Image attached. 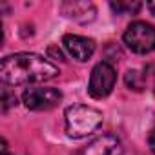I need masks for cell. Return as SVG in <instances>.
Returning a JSON list of instances; mask_svg holds the SVG:
<instances>
[{"label": "cell", "mask_w": 155, "mask_h": 155, "mask_svg": "<svg viewBox=\"0 0 155 155\" xmlns=\"http://www.w3.org/2000/svg\"><path fill=\"white\" fill-rule=\"evenodd\" d=\"M58 68L37 53L8 55L0 64V77L8 86H20L29 82H44L55 79Z\"/></svg>", "instance_id": "6da1fadb"}, {"label": "cell", "mask_w": 155, "mask_h": 155, "mask_svg": "<svg viewBox=\"0 0 155 155\" xmlns=\"http://www.w3.org/2000/svg\"><path fill=\"white\" fill-rule=\"evenodd\" d=\"M66 120V133L71 139H84L97 131L102 124V113L97 108L84 106V104H75L66 108L64 113Z\"/></svg>", "instance_id": "7a4b0ae2"}, {"label": "cell", "mask_w": 155, "mask_h": 155, "mask_svg": "<svg viewBox=\"0 0 155 155\" xmlns=\"http://www.w3.org/2000/svg\"><path fill=\"white\" fill-rule=\"evenodd\" d=\"M124 44L139 55L151 53L155 49V28L148 22H131L124 33Z\"/></svg>", "instance_id": "3957f363"}, {"label": "cell", "mask_w": 155, "mask_h": 155, "mask_svg": "<svg viewBox=\"0 0 155 155\" xmlns=\"http://www.w3.org/2000/svg\"><path fill=\"white\" fill-rule=\"evenodd\" d=\"M117 82V73L115 68L110 62H99L90 75V84H88V91L93 99H104L108 97Z\"/></svg>", "instance_id": "277c9868"}, {"label": "cell", "mask_w": 155, "mask_h": 155, "mask_svg": "<svg viewBox=\"0 0 155 155\" xmlns=\"http://www.w3.org/2000/svg\"><path fill=\"white\" fill-rule=\"evenodd\" d=\"M62 101V93L57 88H28L22 93V102L28 110L46 111L55 108Z\"/></svg>", "instance_id": "5b68a950"}, {"label": "cell", "mask_w": 155, "mask_h": 155, "mask_svg": "<svg viewBox=\"0 0 155 155\" xmlns=\"http://www.w3.org/2000/svg\"><path fill=\"white\" fill-rule=\"evenodd\" d=\"M62 44L66 48V51L77 58L79 62H86L91 58V55L95 53V40L88 38V37H81V35H64Z\"/></svg>", "instance_id": "8992f818"}, {"label": "cell", "mask_w": 155, "mask_h": 155, "mask_svg": "<svg viewBox=\"0 0 155 155\" xmlns=\"http://www.w3.org/2000/svg\"><path fill=\"white\" fill-rule=\"evenodd\" d=\"M122 153H124L122 142L115 135H101L93 139L81 151V155H122Z\"/></svg>", "instance_id": "52a82bcc"}, {"label": "cell", "mask_w": 155, "mask_h": 155, "mask_svg": "<svg viewBox=\"0 0 155 155\" xmlns=\"http://www.w3.org/2000/svg\"><path fill=\"white\" fill-rule=\"evenodd\" d=\"M62 11H64V15H68L69 18L81 22V24L91 22L97 13L95 6L91 2H66V4H62Z\"/></svg>", "instance_id": "ba28073f"}, {"label": "cell", "mask_w": 155, "mask_h": 155, "mask_svg": "<svg viewBox=\"0 0 155 155\" xmlns=\"http://www.w3.org/2000/svg\"><path fill=\"white\" fill-rule=\"evenodd\" d=\"M110 6L119 15L120 13H131V15H135L140 9V2H111Z\"/></svg>", "instance_id": "9c48e42d"}, {"label": "cell", "mask_w": 155, "mask_h": 155, "mask_svg": "<svg viewBox=\"0 0 155 155\" xmlns=\"http://www.w3.org/2000/svg\"><path fill=\"white\" fill-rule=\"evenodd\" d=\"M126 86H128L130 90H135V91H140V90H142V77H140L139 71L130 69V71L126 73Z\"/></svg>", "instance_id": "30bf717a"}, {"label": "cell", "mask_w": 155, "mask_h": 155, "mask_svg": "<svg viewBox=\"0 0 155 155\" xmlns=\"http://www.w3.org/2000/svg\"><path fill=\"white\" fill-rule=\"evenodd\" d=\"M11 106H17V95L6 86V88L2 90V111L6 113Z\"/></svg>", "instance_id": "8fae6325"}, {"label": "cell", "mask_w": 155, "mask_h": 155, "mask_svg": "<svg viewBox=\"0 0 155 155\" xmlns=\"http://www.w3.org/2000/svg\"><path fill=\"white\" fill-rule=\"evenodd\" d=\"M48 55H55V58H58L60 62H64V60H66V58H64V55H62V51H60V49H57L55 46H51V48L48 49Z\"/></svg>", "instance_id": "7c38bea8"}, {"label": "cell", "mask_w": 155, "mask_h": 155, "mask_svg": "<svg viewBox=\"0 0 155 155\" xmlns=\"http://www.w3.org/2000/svg\"><path fill=\"white\" fill-rule=\"evenodd\" d=\"M148 144H150V150H151V153L155 155V128L150 131V137H148Z\"/></svg>", "instance_id": "4fadbf2b"}, {"label": "cell", "mask_w": 155, "mask_h": 155, "mask_svg": "<svg viewBox=\"0 0 155 155\" xmlns=\"http://www.w3.org/2000/svg\"><path fill=\"white\" fill-rule=\"evenodd\" d=\"M148 9H150L151 15H155V2H150V4H148Z\"/></svg>", "instance_id": "5bb4252c"}, {"label": "cell", "mask_w": 155, "mask_h": 155, "mask_svg": "<svg viewBox=\"0 0 155 155\" xmlns=\"http://www.w3.org/2000/svg\"><path fill=\"white\" fill-rule=\"evenodd\" d=\"M2 155H11V153H2Z\"/></svg>", "instance_id": "9a60e30c"}]
</instances>
